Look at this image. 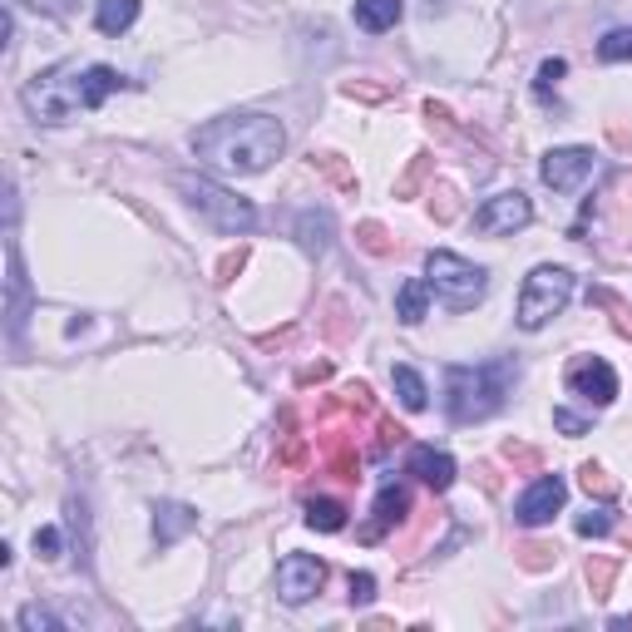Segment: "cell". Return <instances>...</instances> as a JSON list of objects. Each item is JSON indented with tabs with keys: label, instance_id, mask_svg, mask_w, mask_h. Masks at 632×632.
<instances>
[{
	"label": "cell",
	"instance_id": "cell-8",
	"mask_svg": "<svg viewBox=\"0 0 632 632\" xmlns=\"http://www.w3.org/2000/svg\"><path fill=\"white\" fill-rule=\"evenodd\" d=\"M563 381H568V391L578 395V400L598 405V410H608V405L618 400V371H612L602 356H573Z\"/></svg>",
	"mask_w": 632,
	"mask_h": 632
},
{
	"label": "cell",
	"instance_id": "cell-12",
	"mask_svg": "<svg viewBox=\"0 0 632 632\" xmlns=\"http://www.w3.org/2000/svg\"><path fill=\"white\" fill-rule=\"evenodd\" d=\"M405 514H410V489H405V484H395V479H385V484H381V494H375L371 523L361 529V539H365V543H375L381 533H391L395 523H405Z\"/></svg>",
	"mask_w": 632,
	"mask_h": 632
},
{
	"label": "cell",
	"instance_id": "cell-47",
	"mask_svg": "<svg viewBox=\"0 0 632 632\" xmlns=\"http://www.w3.org/2000/svg\"><path fill=\"white\" fill-rule=\"evenodd\" d=\"M628 178H632V173H628Z\"/></svg>",
	"mask_w": 632,
	"mask_h": 632
},
{
	"label": "cell",
	"instance_id": "cell-19",
	"mask_svg": "<svg viewBox=\"0 0 632 632\" xmlns=\"http://www.w3.org/2000/svg\"><path fill=\"white\" fill-rule=\"evenodd\" d=\"M134 20H138V0H99V5H94L99 35H124Z\"/></svg>",
	"mask_w": 632,
	"mask_h": 632
},
{
	"label": "cell",
	"instance_id": "cell-7",
	"mask_svg": "<svg viewBox=\"0 0 632 632\" xmlns=\"http://www.w3.org/2000/svg\"><path fill=\"white\" fill-rule=\"evenodd\" d=\"M529 223H533V203L519 188H504V193L484 198V203L474 207V233H484V237H509Z\"/></svg>",
	"mask_w": 632,
	"mask_h": 632
},
{
	"label": "cell",
	"instance_id": "cell-3",
	"mask_svg": "<svg viewBox=\"0 0 632 632\" xmlns=\"http://www.w3.org/2000/svg\"><path fill=\"white\" fill-rule=\"evenodd\" d=\"M514 381H519V361H509V356L479 365H450L444 371V410L454 425L489 420L494 410H504Z\"/></svg>",
	"mask_w": 632,
	"mask_h": 632
},
{
	"label": "cell",
	"instance_id": "cell-13",
	"mask_svg": "<svg viewBox=\"0 0 632 632\" xmlns=\"http://www.w3.org/2000/svg\"><path fill=\"white\" fill-rule=\"evenodd\" d=\"M405 470H410L420 484H430L435 494H444L454 484V460L444 450H435V444H415L410 460H405Z\"/></svg>",
	"mask_w": 632,
	"mask_h": 632
},
{
	"label": "cell",
	"instance_id": "cell-21",
	"mask_svg": "<svg viewBox=\"0 0 632 632\" xmlns=\"http://www.w3.org/2000/svg\"><path fill=\"white\" fill-rule=\"evenodd\" d=\"M588 302H592V306H602V312H612V331H618L622 341H632V306L622 302L618 292H608V286H592Z\"/></svg>",
	"mask_w": 632,
	"mask_h": 632
},
{
	"label": "cell",
	"instance_id": "cell-45",
	"mask_svg": "<svg viewBox=\"0 0 632 632\" xmlns=\"http://www.w3.org/2000/svg\"><path fill=\"white\" fill-rule=\"evenodd\" d=\"M326 375H331V365H326V361H316V365H306V371L296 375V381H302V385H312V381H326Z\"/></svg>",
	"mask_w": 632,
	"mask_h": 632
},
{
	"label": "cell",
	"instance_id": "cell-31",
	"mask_svg": "<svg viewBox=\"0 0 632 632\" xmlns=\"http://www.w3.org/2000/svg\"><path fill=\"white\" fill-rule=\"evenodd\" d=\"M341 94H346V99H361V104H385L395 89H391V84H375V79H346Z\"/></svg>",
	"mask_w": 632,
	"mask_h": 632
},
{
	"label": "cell",
	"instance_id": "cell-30",
	"mask_svg": "<svg viewBox=\"0 0 632 632\" xmlns=\"http://www.w3.org/2000/svg\"><path fill=\"white\" fill-rule=\"evenodd\" d=\"M563 75H568V65H563V59H543V65H539V79H533V99H539V104H549Z\"/></svg>",
	"mask_w": 632,
	"mask_h": 632
},
{
	"label": "cell",
	"instance_id": "cell-39",
	"mask_svg": "<svg viewBox=\"0 0 632 632\" xmlns=\"http://www.w3.org/2000/svg\"><path fill=\"white\" fill-rule=\"evenodd\" d=\"M282 464H286V470H302V464H306V440H302V435H286V440H282Z\"/></svg>",
	"mask_w": 632,
	"mask_h": 632
},
{
	"label": "cell",
	"instance_id": "cell-5",
	"mask_svg": "<svg viewBox=\"0 0 632 632\" xmlns=\"http://www.w3.org/2000/svg\"><path fill=\"white\" fill-rule=\"evenodd\" d=\"M568 302H573V272H568V267L543 262V267H533V272L523 276L514 321H519L523 331H543L553 316H563V306H568Z\"/></svg>",
	"mask_w": 632,
	"mask_h": 632
},
{
	"label": "cell",
	"instance_id": "cell-40",
	"mask_svg": "<svg viewBox=\"0 0 632 632\" xmlns=\"http://www.w3.org/2000/svg\"><path fill=\"white\" fill-rule=\"evenodd\" d=\"M430 213H435V223H450V217L460 213V203H454V193H450V188H440V193L430 198Z\"/></svg>",
	"mask_w": 632,
	"mask_h": 632
},
{
	"label": "cell",
	"instance_id": "cell-26",
	"mask_svg": "<svg viewBox=\"0 0 632 632\" xmlns=\"http://www.w3.org/2000/svg\"><path fill=\"white\" fill-rule=\"evenodd\" d=\"M583 573H588L592 598H608V592H612V578H618V558H612V553H592Z\"/></svg>",
	"mask_w": 632,
	"mask_h": 632
},
{
	"label": "cell",
	"instance_id": "cell-37",
	"mask_svg": "<svg viewBox=\"0 0 632 632\" xmlns=\"http://www.w3.org/2000/svg\"><path fill=\"white\" fill-rule=\"evenodd\" d=\"M59 549H65V539H59L55 523H45V529H35V553L40 558H59Z\"/></svg>",
	"mask_w": 632,
	"mask_h": 632
},
{
	"label": "cell",
	"instance_id": "cell-38",
	"mask_svg": "<svg viewBox=\"0 0 632 632\" xmlns=\"http://www.w3.org/2000/svg\"><path fill=\"white\" fill-rule=\"evenodd\" d=\"M242 267H247V247H237V252H227L223 262H217V286H227L237 272H242Z\"/></svg>",
	"mask_w": 632,
	"mask_h": 632
},
{
	"label": "cell",
	"instance_id": "cell-34",
	"mask_svg": "<svg viewBox=\"0 0 632 632\" xmlns=\"http://www.w3.org/2000/svg\"><path fill=\"white\" fill-rule=\"evenodd\" d=\"M400 440H405V430H400V425H395L391 415H381V410H375V450H371L375 460H381V454L391 450V444H400Z\"/></svg>",
	"mask_w": 632,
	"mask_h": 632
},
{
	"label": "cell",
	"instance_id": "cell-23",
	"mask_svg": "<svg viewBox=\"0 0 632 632\" xmlns=\"http://www.w3.org/2000/svg\"><path fill=\"white\" fill-rule=\"evenodd\" d=\"M356 247L371 257H395V237L385 233V223H375V217H365V223H356Z\"/></svg>",
	"mask_w": 632,
	"mask_h": 632
},
{
	"label": "cell",
	"instance_id": "cell-18",
	"mask_svg": "<svg viewBox=\"0 0 632 632\" xmlns=\"http://www.w3.org/2000/svg\"><path fill=\"white\" fill-rule=\"evenodd\" d=\"M400 15H405L400 0H356V25H361L365 35H381V30H391Z\"/></svg>",
	"mask_w": 632,
	"mask_h": 632
},
{
	"label": "cell",
	"instance_id": "cell-22",
	"mask_svg": "<svg viewBox=\"0 0 632 632\" xmlns=\"http://www.w3.org/2000/svg\"><path fill=\"white\" fill-rule=\"evenodd\" d=\"M391 381H395V395H400V405H405V410H425V400H430V391H425L420 371H410V365H395V371H391Z\"/></svg>",
	"mask_w": 632,
	"mask_h": 632
},
{
	"label": "cell",
	"instance_id": "cell-28",
	"mask_svg": "<svg viewBox=\"0 0 632 632\" xmlns=\"http://www.w3.org/2000/svg\"><path fill=\"white\" fill-rule=\"evenodd\" d=\"M514 563L529 573H543L558 563V549H553V543H519V549H514Z\"/></svg>",
	"mask_w": 632,
	"mask_h": 632
},
{
	"label": "cell",
	"instance_id": "cell-15",
	"mask_svg": "<svg viewBox=\"0 0 632 632\" xmlns=\"http://www.w3.org/2000/svg\"><path fill=\"white\" fill-rule=\"evenodd\" d=\"M336 237V217L326 213V207H306V213H296V242H302V252L321 257L326 247H331Z\"/></svg>",
	"mask_w": 632,
	"mask_h": 632
},
{
	"label": "cell",
	"instance_id": "cell-41",
	"mask_svg": "<svg viewBox=\"0 0 632 632\" xmlns=\"http://www.w3.org/2000/svg\"><path fill=\"white\" fill-rule=\"evenodd\" d=\"M553 425H558L563 435H573V440H578V435H588V420H583V415H573V410H553Z\"/></svg>",
	"mask_w": 632,
	"mask_h": 632
},
{
	"label": "cell",
	"instance_id": "cell-20",
	"mask_svg": "<svg viewBox=\"0 0 632 632\" xmlns=\"http://www.w3.org/2000/svg\"><path fill=\"white\" fill-rule=\"evenodd\" d=\"M306 529L341 533L346 529V504L341 499H312V504H306Z\"/></svg>",
	"mask_w": 632,
	"mask_h": 632
},
{
	"label": "cell",
	"instance_id": "cell-43",
	"mask_svg": "<svg viewBox=\"0 0 632 632\" xmlns=\"http://www.w3.org/2000/svg\"><path fill=\"white\" fill-rule=\"evenodd\" d=\"M20 5L40 10V15H69V10H75V0H20Z\"/></svg>",
	"mask_w": 632,
	"mask_h": 632
},
{
	"label": "cell",
	"instance_id": "cell-29",
	"mask_svg": "<svg viewBox=\"0 0 632 632\" xmlns=\"http://www.w3.org/2000/svg\"><path fill=\"white\" fill-rule=\"evenodd\" d=\"M598 59H608V65L632 59V30H608V35L598 40Z\"/></svg>",
	"mask_w": 632,
	"mask_h": 632
},
{
	"label": "cell",
	"instance_id": "cell-4",
	"mask_svg": "<svg viewBox=\"0 0 632 632\" xmlns=\"http://www.w3.org/2000/svg\"><path fill=\"white\" fill-rule=\"evenodd\" d=\"M173 188L188 198V207L193 213H203L207 223L217 227V233H227V237H242V233H252L257 227V207L247 203L242 193H233V188H223L217 178H203V173H178L173 178Z\"/></svg>",
	"mask_w": 632,
	"mask_h": 632
},
{
	"label": "cell",
	"instance_id": "cell-35",
	"mask_svg": "<svg viewBox=\"0 0 632 632\" xmlns=\"http://www.w3.org/2000/svg\"><path fill=\"white\" fill-rule=\"evenodd\" d=\"M504 460H509L514 470H539V464H543V454L533 450V444H519V440H509V444H504Z\"/></svg>",
	"mask_w": 632,
	"mask_h": 632
},
{
	"label": "cell",
	"instance_id": "cell-1",
	"mask_svg": "<svg viewBox=\"0 0 632 632\" xmlns=\"http://www.w3.org/2000/svg\"><path fill=\"white\" fill-rule=\"evenodd\" d=\"M128 89V79L119 75L114 65H79V59H65V65H49L45 75H35L25 89H20V104L35 124H69V119L99 109L109 94Z\"/></svg>",
	"mask_w": 632,
	"mask_h": 632
},
{
	"label": "cell",
	"instance_id": "cell-10",
	"mask_svg": "<svg viewBox=\"0 0 632 632\" xmlns=\"http://www.w3.org/2000/svg\"><path fill=\"white\" fill-rule=\"evenodd\" d=\"M539 173L553 193H578V188L598 173V158H592V148H549Z\"/></svg>",
	"mask_w": 632,
	"mask_h": 632
},
{
	"label": "cell",
	"instance_id": "cell-33",
	"mask_svg": "<svg viewBox=\"0 0 632 632\" xmlns=\"http://www.w3.org/2000/svg\"><path fill=\"white\" fill-rule=\"evenodd\" d=\"M425 173H430V158H425V154H415V158H410V168H405V173L395 178V198H410L415 188L425 183Z\"/></svg>",
	"mask_w": 632,
	"mask_h": 632
},
{
	"label": "cell",
	"instance_id": "cell-24",
	"mask_svg": "<svg viewBox=\"0 0 632 632\" xmlns=\"http://www.w3.org/2000/svg\"><path fill=\"white\" fill-rule=\"evenodd\" d=\"M578 484L583 489H588V499H602V504H612L618 499V479H612L608 470H602V464H578Z\"/></svg>",
	"mask_w": 632,
	"mask_h": 632
},
{
	"label": "cell",
	"instance_id": "cell-36",
	"mask_svg": "<svg viewBox=\"0 0 632 632\" xmlns=\"http://www.w3.org/2000/svg\"><path fill=\"white\" fill-rule=\"evenodd\" d=\"M20 628H25V632H49V628H59V618H55V612H45L40 602H30V608H20Z\"/></svg>",
	"mask_w": 632,
	"mask_h": 632
},
{
	"label": "cell",
	"instance_id": "cell-42",
	"mask_svg": "<svg viewBox=\"0 0 632 632\" xmlns=\"http://www.w3.org/2000/svg\"><path fill=\"white\" fill-rule=\"evenodd\" d=\"M371 598H375V578H371V573H351V602H361V608H365Z\"/></svg>",
	"mask_w": 632,
	"mask_h": 632
},
{
	"label": "cell",
	"instance_id": "cell-17",
	"mask_svg": "<svg viewBox=\"0 0 632 632\" xmlns=\"http://www.w3.org/2000/svg\"><path fill=\"white\" fill-rule=\"evenodd\" d=\"M395 316H400L405 326H420L425 316H430V282H425V276L400 282V292H395Z\"/></svg>",
	"mask_w": 632,
	"mask_h": 632
},
{
	"label": "cell",
	"instance_id": "cell-27",
	"mask_svg": "<svg viewBox=\"0 0 632 632\" xmlns=\"http://www.w3.org/2000/svg\"><path fill=\"white\" fill-rule=\"evenodd\" d=\"M25 321V272H20V252L10 242V331H20Z\"/></svg>",
	"mask_w": 632,
	"mask_h": 632
},
{
	"label": "cell",
	"instance_id": "cell-16",
	"mask_svg": "<svg viewBox=\"0 0 632 632\" xmlns=\"http://www.w3.org/2000/svg\"><path fill=\"white\" fill-rule=\"evenodd\" d=\"M321 470L331 474V479L356 484V470H361V450H356V440H351V435H326Z\"/></svg>",
	"mask_w": 632,
	"mask_h": 632
},
{
	"label": "cell",
	"instance_id": "cell-32",
	"mask_svg": "<svg viewBox=\"0 0 632 632\" xmlns=\"http://www.w3.org/2000/svg\"><path fill=\"white\" fill-rule=\"evenodd\" d=\"M573 529H578L583 539H602V533L612 529V504H598V509L578 514V523H573Z\"/></svg>",
	"mask_w": 632,
	"mask_h": 632
},
{
	"label": "cell",
	"instance_id": "cell-14",
	"mask_svg": "<svg viewBox=\"0 0 632 632\" xmlns=\"http://www.w3.org/2000/svg\"><path fill=\"white\" fill-rule=\"evenodd\" d=\"M198 529V509H188V504H173V499H163V504H154V539H158V549H173L183 533H193Z\"/></svg>",
	"mask_w": 632,
	"mask_h": 632
},
{
	"label": "cell",
	"instance_id": "cell-46",
	"mask_svg": "<svg viewBox=\"0 0 632 632\" xmlns=\"http://www.w3.org/2000/svg\"><path fill=\"white\" fill-rule=\"evenodd\" d=\"M612 628H618V632H628V628H632V612H622V618H612Z\"/></svg>",
	"mask_w": 632,
	"mask_h": 632
},
{
	"label": "cell",
	"instance_id": "cell-6",
	"mask_svg": "<svg viewBox=\"0 0 632 632\" xmlns=\"http://www.w3.org/2000/svg\"><path fill=\"white\" fill-rule=\"evenodd\" d=\"M425 282H430V292L440 296L450 312H470V306L484 302V292H489V272L474 262H464L460 252H430L425 257Z\"/></svg>",
	"mask_w": 632,
	"mask_h": 632
},
{
	"label": "cell",
	"instance_id": "cell-9",
	"mask_svg": "<svg viewBox=\"0 0 632 632\" xmlns=\"http://www.w3.org/2000/svg\"><path fill=\"white\" fill-rule=\"evenodd\" d=\"M321 583H326V563L312 558V553H286V558L276 563V598H282L286 608L312 602L316 592H321Z\"/></svg>",
	"mask_w": 632,
	"mask_h": 632
},
{
	"label": "cell",
	"instance_id": "cell-25",
	"mask_svg": "<svg viewBox=\"0 0 632 632\" xmlns=\"http://www.w3.org/2000/svg\"><path fill=\"white\" fill-rule=\"evenodd\" d=\"M312 168L326 178V183L341 188V193H356V173L346 168V158H341V154H312Z\"/></svg>",
	"mask_w": 632,
	"mask_h": 632
},
{
	"label": "cell",
	"instance_id": "cell-44",
	"mask_svg": "<svg viewBox=\"0 0 632 632\" xmlns=\"http://www.w3.org/2000/svg\"><path fill=\"white\" fill-rule=\"evenodd\" d=\"M608 138H612V148L632 154V128H628V124H608Z\"/></svg>",
	"mask_w": 632,
	"mask_h": 632
},
{
	"label": "cell",
	"instance_id": "cell-2",
	"mask_svg": "<svg viewBox=\"0 0 632 632\" xmlns=\"http://www.w3.org/2000/svg\"><path fill=\"white\" fill-rule=\"evenodd\" d=\"M286 128L272 114H223L193 134V154L217 173H262L282 158Z\"/></svg>",
	"mask_w": 632,
	"mask_h": 632
},
{
	"label": "cell",
	"instance_id": "cell-11",
	"mask_svg": "<svg viewBox=\"0 0 632 632\" xmlns=\"http://www.w3.org/2000/svg\"><path fill=\"white\" fill-rule=\"evenodd\" d=\"M563 499H568V484H563V474H539V479L519 494V504H514V519H519L523 529H543V523L563 509Z\"/></svg>",
	"mask_w": 632,
	"mask_h": 632
}]
</instances>
